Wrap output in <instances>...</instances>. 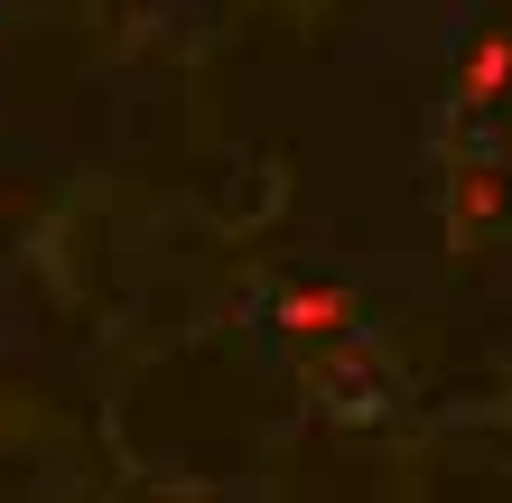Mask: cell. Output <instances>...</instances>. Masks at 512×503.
Segmentation results:
<instances>
[{
  "mask_svg": "<svg viewBox=\"0 0 512 503\" xmlns=\"http://www.w3.org/2000/svg\"><path fill=\"white\" fill-rule=\"evenodd\" d=\"M503 84H512V28H485V38L457 56V103H466V112H485Z\"/></svg>",
  "mask_w": 512,
  "mask_h": 503,
  "instance_id": "6da1fadb",
  "label": "cell"
},
{
  "mask_svg": "<svg viewBox=\"0 0 512 503\" xmlns=\"http://www.w3.org/2000/svg\"><path fill=\"white\" fill-rule=\"evenodd\" d=\"M345 317H354L345 289H289V299H280V327H289V336H336Z\"/></svg>",
  "mask_w": 512,
  "mask_h": 503,
  "instance_id": "7a4b0ae2",
  "label": "cell"
},
{
  "mask_svg": "<svg viewBox=\"0 0 512 503\" xmlns=\"http://www.w3.org/2000/svg\"><path fill=\"white\" fill-rule=\"evenodd\" d=\"M503 215V168H466L457 177V224L475 233V224H494Z\"/></svg>",
  "mask_w": 512,
  "mask_h": 503,
  "instance_id": "3957f363",
  "label": "cell"
}]
</instances>
